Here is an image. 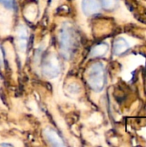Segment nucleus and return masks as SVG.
Masks as SVG:
<instances>
[{
	"label": "nucleus",
	"instance_id": "nucleus-1",
	"mask_svg": "<svg viewBox=\"0 0 146 147\" xmlns=\"http://www.w3.org/2000/svg\"><path fill=\"white\" fill-rule=\"evenodd\" d=\"M75 34L69 25H64L59 34V45L62 54L69 58L75 47Z\"/></svg>",
	"mask_w": 146,
	"mask_h": 147
},
{
	"label": "nucleus",
	"instance_id": "nucleus-2",
	"mask_svg": "<svg viewBox=\"0 0 146 147\" xmlns=\"http://www.w3.org/2000/svg\"><path fill=\"white\" fill-rule=\"evenodd\" d=\"M104 78L103 66L101 64H95L89 69L88 75V83L93 90L99 91L102 90L104 86Z\"/></svg>",
	"mask_w": 146,
	"mask_h": 147
},
{
	"label": "nucleus",
	"instance_id": "nucleus-3",
	"mask_svg": "<svg viewBox=\"0 0 146 147\" xmlns=\"http://www.w3.org/2000/svg\"><path fill=\"white\" fill-rule=\"evenodd\" d=\"M59 70H60L59 63L56 57L48 58L43 64L42 71H43V73L47 78L57 77L58 74L59 73Z\"/></svg>",
	"mask_w": 146,
	"mask_h": 147
},
{
	"label": "nucleus",
	"instance_id": "nucleus-4",
	"mask_svg": "<svg viewBox=\"0 0 146 147\" xmlns=\"http://www.w3.org/2000/svg\"><path fill=\"white\" fill-rule=\"evenodd\" d=\"M82 8L86 15H93L99 11L100 4L97 0H83Z\"/></svg>",
	"mask_w": 146,
	"mask_h": 147
},
{
	"label": "nucleus",
	"instance_id": "nucleus-5",
	"mask_svg": "<svg viewBox=\"0 0 146 147\" xmlns=\"http://www.w3.org/2000/svg\"><path fill=\"white\" fill-rule=\"evenodd\" d=\"M45 135H46V140H48V142H50L51 145H52L54 146H64V143H63L62 140L58 135V134L56 132H54L53 130H52V129L46 130Z\"/></svg>",
	"mask_w": 146,
	"mask_h": 147
},
{
	"label": "nucleus",
	"instance_id": "nucleus-6",
	"mask_svg": "<svg viewBox=\"0 0 146 147\" xmlns=\"http://www.w3.org/2000/svg\"><path fill=\"white\" fill-rule=\"evenodd\" d=\"M18 40H19V46L21 50H22V52H25L28 46V31L23 27H22L19 30Z\"/></svg>",
	"mask_w": 146,
	"mask_h": 147
},
{
	"label": "nucleus",
	"instance_id": "nucleus-7",
	"mask_svg": "<svg viewBox=\"0 0 146 147\" xmlns=\"http://www.w3.org/2000/svg\"><path fill=\"white\" fill-rule=\"evenodd\" d=\"M128 48V45L124 39H119L114 45V52L115 54H120Z\"/></svg>",
	"mask_w": 146,
	"mask_h": 147
},
{
	"label": "nucleus",
	"instance_id": "nucleus-8",
	"mask_svg": "<svg viewBox=\"0 0 146 147\" xmlns=\"http://www.w3.org/2000/svg\"><path fill=\"white\" fill-rule=\"evenodd\" d=\"M107 47L105 45H101V46H98L96 47L95 49H93V52H92V55L94 56H99V55H102L106 51Z\"/></svg>",
	"mask_w": 146,
	"mask_h": 147
},
{
	"label": "nucleus",
	"instance_id": "nucleus-9",
	"mask_svg": "<svg viewBox=\"0 0 146 147\" xmlns=\"http://www.w3.org/2000/svg\"><path fill=\"white\" fill-rule=\"evenodd\" d=\"M117 1L118 0H101V3L104 8L110 9L115 6V4L117 3Z\"/></svg>",
	"mask_w": 146,
	"mask_h": 147
},
{
	"label": "nucleus",
	"instance_id": "nucleus-10",
	"mask_svg": "<svg viewBox=\"0 0 146 147\" xmlns=\"http://www.w3.org/2000/svg\"><path fill=\"white\" fill-rule=\"evenodd\" d=\"M0 3L9 9H12L15 7L14 0H0Z\"/></svg>",
	"mask_w": 146,
	"mask_h": 147
},
{
	"label": "nucleus",
	"instance_id": "nucleus-11",
	"mask_svg": "<svg viewBox=\"0 0 146 147\" xmlns=\"http://www.w3.org/2000/svg\"><path fill=\"white\" fill-rule=\"evenodd\" d=\"M0 65H3V54L2 52V48L0 47Z\"/></svg>",
	"mask_w": 146,
	"mask_h": 147
},
{
	"label": "nucleus",
	"instance_id": "nucleus-12",
	"mask_svg": "<svg viewBox=\"0 0 146 147\" xmlns=\"http://www.w3.org/2000/svg\"><path fill=\"white\" fill-rule=\"evenodd\" d=\"M1 146H11V145H9V144H1Z\"/></svg>",
	"mask_w": 146,
	"mask_h": 147
}]
</instances>
